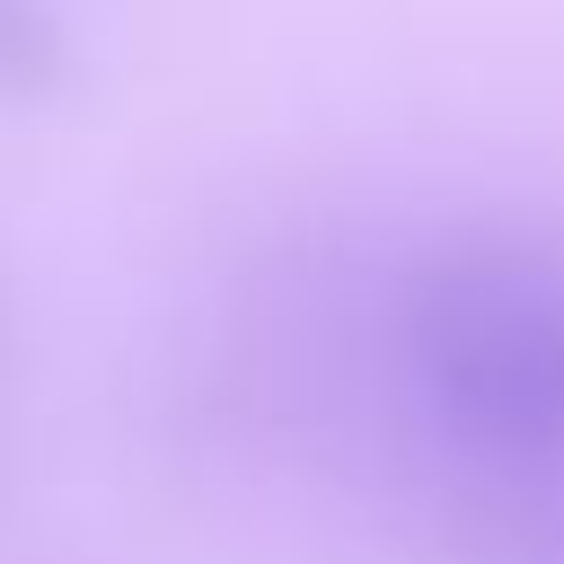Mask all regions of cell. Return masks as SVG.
I'll return each mask as SVG.
<instances>
[{"mask_svg": "<svg viewBox=\"0 0 564 564\" xmlns=\"http://www.w3.org/2000/svg\"><path fill=\"white\" fill-rule=\"evenodd\" d=\"M397 344L423 414L502 485L564 494V247L458 238L405 273Z\"/></svg>", "mask_w": 564, "mask_h": 564, "instance_id": "cell-1", "label": "cell"}, {"mask_svg": "<svg viewBox=\"0 0 564 564\" xmlns=\"http://www.w3.org/2000/svg\"><path fill=\"white\" fill-rule=\"evenodd\" d=\"M79 79V35L62 0H0V106H44Z\"/></svg>", "mask_w": 564, "mask_h": 564, "instance_id": "cell-2", "label": "cell"}]
</instances>
